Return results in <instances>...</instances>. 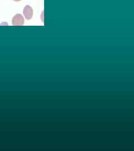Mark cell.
Listing matches in <instances>:
<instances>
[{
    "label": "cell",
    "mask_w": 134,
    "mask_h": 151,
    "mask_svg": "<svg viewBox=\"0 0 134 151\" xmlns=\"http://www.w3.org/2000/svg\"><path fill=\"white\" fill-rule=\"evenodd\" d=\"M12 24L14 26H22L24 24V17L21 14H16L12 20Z\"/></svg>",
    "instance_id": "cell-1"
},
{
    "label": "cell",
    "mask_w": 134,
    "mask_h": 151,
    "mask_svg": "<svg viewBox=\"0 0 134 151\" xmlns=\"http://www.w3.org/2000/svg\"><path fill=\"white\" fill-rule=\"evenodd\" d=\"M23 13L27 20H30L32 19L33 16V10L31 6L29 5L26 6L24 9Z\"/></svg>",
    "instance_id": "cell-2"
},
{
    "label": "cell",
    "mask_w": 134,
    "mask_h": 151,
    "mask_svg": "<svg viewBox=\"0 0 134 151\" xmlns=\"http://www.w3.org/2000/svg\"><path fill=\"white\" fill-rule=\"evenodd\" d=\"M14 1H20L21 0H14Z\"/></svg>",
    "instance_id": "cell-3"
}]
</instances>
